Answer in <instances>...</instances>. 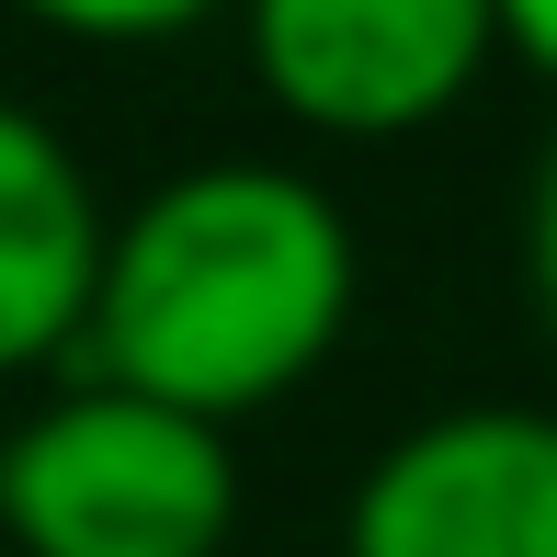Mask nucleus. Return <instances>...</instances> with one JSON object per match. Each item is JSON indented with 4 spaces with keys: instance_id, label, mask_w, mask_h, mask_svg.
Masks as SVG:
<instances>
[{
    "instance_id": "nucleus-1",
    "label": "nucleus",
    "mask_w": 557,
    "mask_h": 557,
    "mask_svg": "<svg viewBox=\"0 0 557 557\" xmlns=\"http://www.w3.org/2000/svg\"><path fill=\"white\" fill-rule=\"evenodd\" d=\"M364 250L308 171L194 160L103 227L81 352L103 387H137L183 421H250L296 398L352 331Z\"/></svg>"
},
{
    "instance_id": "nucleus-2",
    "label": "nucleus",
    "mask_w": 557,
    "mask_h": 557,
    "mask_svg": "<svg viewBox=\"0 0 557 557\" xmlns=\"http://www.w3.org/2000/svg\"><path fill=\"white\" fill-rule=\"evenodd\" d=\"M227 535H239V444L216 421L81 375L0 433L12 557H216Z\"/></svg>"
},
{
    "instance_id": "nucleus-3",
    "label": "nucleus",
    "mask_w": 557,
    "mask_h": 557,
    "mask_svg": "<svg viewBox=\"0 0 557 557\" xmlns=\"http://www.w3.org/2000/svg\"><path fill=\"white\" fill-rule=\"evenodd\" d=\"M250 81L308 137H421L490 81L500 12L490 0H239Z\"/></svg>"
},
{
    "instance_id": "nucleus-4",
    "label": "nucleus",
    "mask_w": 557,
    "mask_h": 557,
    "mask_svg": "<svg viewBox=\"0 0 557 557\" xmlns=\"http://www.w3.org/2000/svg\"><path fill=\"white\" fill-rule=\"evenodd\" d=\"M342 557H557V410L467 398L410 421L352 478Z\"/></svg>"
},
{
    "instance_id": "nucleus-5",
    "label": "nucleus",
    "mask_w": 557,
    "mask_h": 557,
    "mask_svg": "<svg viewBox=\"0 0 557 557\" xmlns=\"http://www.w3.org/2000/svg\"><path fill=\"white\" fill-rule=\"evenodd\" d=\"M103 194L81 148L46 114L0 103V375L81 352L91 285H103Z\"/></svg>"
},
{
    "instance_id": "nucleus-6",
    "label": "nucleus",
    "mask_w": 557,
    "mask_h": 557,
    "mask_svg": "<svg viewBox=\"0 0 557 557\" xmlns=\"http://www.w3.org/2000/svg\"><path fill=\"white\" fill-rule=\"evenodd\" d=\"M0 12H23L35 35H69V46H171L194 23H216L227 0H0Z\"/></svg>"
},
{
    "instance_id": "nucleus-7",
    "label": "nucleus",
    "mask_w": 557,
    "mask_h": 557,
    "mask_svg": "<svg viewBox=\"0 0 557 557\" xmlns=\"http://www.w3.org/2000/svg\"><path fill=\"white\" fill-rule=\"evenodd\" d=\"M523 273H535V308H546V331H557V148H546V171H535V206H523Z\"/></svg>"
},
{
    "instance_id": "nucleus-8",
    "label": "nucleus",
    "mask_w": 557,
    "mask_h": 557,
    "mask_svg": "<svg viewBox=\"0 0 557 557\" xmlns=\"http://www.w3.org/2000/svg\"><path fill=\"white\" fill-rule=\"evenodd\" d=\"M490 12H500V58H523V69L557 81V0H490Z\"/></svg>"
}]
</instances>
